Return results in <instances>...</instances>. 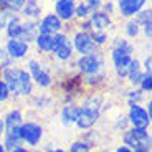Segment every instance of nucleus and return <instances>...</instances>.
<instances>
[{
  "mask_svg": "<svg viewBox=\"0 0 152 152\" xmlns=\"http://www.w3.org/2000/svg\"><path fill=\"white\" fill-rule=\"evenodd\" d=\"M99 114H101V99L98 98L88 99L83 106H80V113H78V118H76V126L80 129H89L99 119Z\"/></svg>",
  "mask_w": 152,
  "mask_h": 152,
  "instance_id": "f257e3e1",
  "label": "nucleus"
},
{
  "mask_svg": "<svg viewBox=\"0 0 152 152\" xmlns=\"http://www.w3.org/2000/svg\"><path fill=\"white\" fill-rule=\"evenodd\" d=\"M124 142L129 149H134V152H147L151 147V136L147 129L132 127L124 134Z\"/></svg>",
  "mask_w": 152,
  "mask_h": 152,
  "instance_id": "f03ea898",
  "label": "nucleus"
},
{
  "mask_svg": "<svg viewBox=\"0 0 152 152\" xmlns=\"http://www.w3.org/2000/svg\"><path fill=\"white\" fill-rule=\"evenodd\" d=\"M73 51H75V48H73V43L68 38V35L61 33V31L53 35V48H51V53H55V56L58 60L68 61L73 56Z\"/></svg>",
  "mask_w": 152,
  "mask_h": 152,
  "instance_id": "7ed1b4c3",
  "label": "nucleus"
},
{
  "mask_svg": "<svg viewBox=\"0 0 152 152\" xmlns=\"http://www.w3.org/2000/svg\"><path fill=\"white\" fill-rule=\"evenodd\" d=\"M101 66H103V56L96 51L89 55H83V56L78 60V68L81 73L88 76H96L101 71Z\"/></svg>",
  "mask_w": 152,
  "mask_h": 152,
  "instance_id": "20e7f679",
  "label": "nucleus"
},
{
  "mask_svg": "<svg viewBox=\"0 0 152 152\" xmlns=\"http://www.w3.org/2000/svg\"><path fill=\"white\" fill-rule=\"evenodd\" d=\"M18 134L22 141L27 142L28 145H37L43 136V129L37 122H22L18 127Z\"/></svg>",
  "mask_w": 152,
  "mask_h": 152,
  "instance_id": "39448f33",
  "label": "nucleus"
},
{
  "mask_svg": "<svg viewBox=\"0 0 152 152\" xmlns=\"http://www.w3.org/2000/svg\"><path fill=\"white\" fill-rule=\"evenodd\" d=\"M111 17L104 12H93L91 15H89V20L83 23V27L86 30H91V31H104L111 27Z\"/></svg>",
  "mask_w": 152,
  "mask_h": 152,
  "instance_id": "423d86ee",
  "label": "nucleus"
},
{
  "mask_svg": "<svg viewBox=\"0 0 152 152\" xmlns=\"http://www.w3.org/2000/svg\"><path fill=\"white\" fill-rule=\"evenodd\" d=\"M71 43H73V48H75L81 56L96 51V45H94V42H93L91 35L88 33V31H78V33L75 35V38L71 40Z\"/></svg>",
  "mask_w": 152,
  "mask_h": 152,
  "instance_id": "0eeeda50",
  "label": "nucleus"
},
{
  "mask_svg": "<svg viewBox=\"0 0 152 152\" xmlns=\"http://www.w3.org/2000/svg\"><path fill=\"white\" fill-rule=\"evenodd\" d=\"M113 65L116 68V73H118L121 78H126L127 75V65L132 60V53L131 51H126V50H119V48H113Z\"/></svg>",
  "mask_w": 152,
  "mask_h": 152,
  "instance_id": "6e6552de",
  "label": "nucleus"
},
{
  "mask_svg": "<svg viewBox=\"0 0 152 152\" xmlns=\"http://www.w3.org/2000/svg\"><path fill=\"white\" fill-rule=\"evenodd\" d=\"M27 66H28V73H30L31 80L37 81V84H40L42 88H48L51 84V76H50V73L37 60H30Z\"/></svg>",
  "mask_w": 152,
  "mask_h": 152,
  "instance_id": "1a4fd4ad",
  "label": "nucleus"
},
{
  "mask_svg": "<svg viewBox=\"0 0 152 152\" xmlns=\"http://www.w3.org/2000/svg\"><path fill=\"white\" fill-rule=\"evenodd\" d=\"M129 122L134 127H141V129H147L151 124V116L147 114V111L142 109L137 104H129Z\"/></svg>",
  "mask_w": 152,
  "mask_h": 152,
  "instance_id": "9d476101",
  "label": "nucleus"
},
{
  "mask_svg": "<svg viewBox=\"0 0 152 152\" xmlns=\"http://www.w3.org/2000/svg\"><path fill=\"white\" fill-rule=\"evenodd\" d=\"M28 45H30V43L23 42L20 38H10L7 42L5 51H7V55L12 60H20V58H23L28 53Z\"/></svg>",
  "mask_w": 152,
  "mask_h": 152,
  "instance_id": "9b49d317",
  "label": "nucleus"
},
{
  "mask_svg": "<svg viewBox=\"0 0 152 152\" xmlns=\"http://www.w3.org/2000/svg\"><path fill=\"white\" fill-rule=\"evenodd\" d=\"M63 23L58 18L55 13H48L42 18L40 25H38V33H45V35H55L58 31H61Z\"/></svg>",
  "mask_w": 152,
  "mask_h": 152,
  "instance_id": "f8f14e48",
  "label": "nucleus"
},
{
  "mask_svg": "<svg viewBox=\"0 0 152 152\" xmlns=\"http://www.w3.org/2000/svg\"><path fill=\"white\" fill-rule=\"evenodd\" d=\"M75 10H76V0H56L55 4V15L60 20H71L75 17Z\"/></svg>",
  "mask_w": 152,
  "mask_h": 152,
  "instance_id": "ddd939ff",
  "label": "nucleus"
},
{
  "mask_svg": "<svg viewBox=\"0 0 152 152\" xmlns=\"http://www.w3.org/2000/svg\"><path fill=\"white\" fill-rule=\"evenodd\" d=\"M147 0H118V8L122 17H134L144 8Z\"/></svg>",
  "mask_w": 152,
  "mask_h": 152,
  "instance_id": "4468645a",
  "label": "nucleus"
},
{
  "mask_svg": "<svg viewBox=\"0 0 152 152\" xmlns=\"http://www.w3.org/2000/svg\"><path fill=\"white\" fill-rule=\"evenodd\" d=\"M4 83L7 84L10 94H20L18 69L17 68H5V71H4Z\"/></svg>",
  "mask_w": 152,
  "mask_h": 152,
  "instance_id": "2eb2a0df",
  "label": "nucleus"
},
{
  "mask_svg": "<svg viewBox=\"0 0 152 152\" xmlns=\"http://www.w3.org/2000/svg\"><path fill=\"white\" fill-rule=\"evenodd\" d=\"M38 37V25L33 22H27L22 25V35H20V40L23 42H35V38Z\"/></svg>",
  "mask_w": 152,
  "mask_h": 152,
  "instance_id": "dca6fc26",
  "label": "nucleus"
},
{
  "mask_svg": "<svg viewBox=\"0 0 152 152\" xmlns=\"http://www.w3.org/2000/svg\"><path fill=\"white\" fill-rule=\"evenodd\" d=\"M78 113H80V106H75V104L65 106L63 111H61V122L65 126H71L73 122H76Z\"/></svg>",
  "mask_w": 152,
  "mask_h": 152,
  "instance_id": "f3484780",
  "label": "nucleus"
},
{
  "mask_svg": "<svg viewBox=\"0 0 152 152\" xmlns=\"http://www.w3.org/2000/svg\"><path fill=\"white\" fill-rule=\"evenodd\" d=\"M22 113H20V109H13L10 111V113L7 114V118H5L4 124H5V131H13L17 129V127H20V124H22Z\"/></svg>",
  "mask_w": 152,
  "mask_h": 152,
  "instance_id": "a211bd4d",
  "label": "nucleus"
},
{
  "mask_svg": "<svg viewBox=\"0 0 152 152\" xmlns=\"http://www.w3.org/2000/svg\"><path fill=\"white\" fill-rule=\"evenodd\" d=\"M37 48L43 53H51L53 48V35H45V33H38V37L35 38Z\"/></svg>",
  "mask_w": 152,
  "mask_h": 152,
  "instance_id": "6ab92c4d",
  "label": "nucleus"
},
{
  "mask_svg": "<svg viewBox=\"0 0 152 152\" xmlns=\"http://www.w3.org/2000/svg\"><path fill=\"white\" fill-rule=\"evenodd\" d=\"M22 20L18 18V17H10V20H8L7 27H5V30H7V35L8 38H20V35H22Z\"/></svg>",
  "mask_w": 152,
  "mask_h": 152,
  "instance_id": "aec40b11",
  "label": "nucleus"
},
{
  "mask_svg": "<svg viewBox=\"0 0 152 152\" xmlns=\"http://www.w3.org/2000/svg\"><path fill=\"white\" fill-rule=\"evenodd\" d=\"M18 86L20 94H30L31 93V76L27 69H18Z\"/></svg>",
  "mask_w": 152,
  "mask_h": 152,
  "instance_id": "412c9836",
  "label": "nucleus"
},
{
  "mask_svg": "<svg viewBox=\"0 0 152 152\" xmlns=\"http://www.w3.org/2000/svg\"><path fill=\"white\" fill-rule=\"evenodd\" d=\"M22 137H20L18 134V127L13 131H7L5 132V142H4V147L8 149V151H12V149L15 147H20V144H22Z\"/></svg>",
  "mask_w": 152,
  "mask_h": 152,
  "instance_id": "4be33fe9",
  "label": "nucleus"
},
{
  "mask_svg": "<svg viewBox=\"0 0 152 152\" xmlns=\"http://www.w3.org/2000/svg\"><path fill=\"white\" fill-rule=\"evenodd\" d=\"M23 15L25 17H30V18H37V17L42 15V7L38 4V0H27L25 5L22 8Z\"/></svg>",
  "mask_w": 152,
  "mask_h": 152,
  "instance_id": "5701e85b",
  "label": "nucleus"
},
{
  "mask_svg": "<svg viewBox=\"0 0 152 152\" xmlns=\"http://www.w3.org/2000/svg\"><path fill=\"white\" fill-rule=\"evenodd\" d=\"M25 2L27 0H4L2 2V5L5 7V10L7 12H20L23 8V5H25Z\"/></svg>",
  "mask_w": 152,
  "mask_h": 152,
  "instance_id": "b1692460",
  "label": "nucleus"
},
{
  "mask_svg": "<svg viewBox=\"0 0 152 152\" xmlns=\"http://www.w3.org/2000/svg\"><path fill=\"white\" fill-rule=\"evenodd\" d=\"M139 31H141V25L137 23V20H129L127 25H126V33H127V37L134 38L139 35Z\"/></svg>",
  "mask_w": 152,
  "mask_h": 152,
  "instance_id": "393cba45",
  "label": "nucleus"
},
{
  "mask_svg": "<svg viewBox=\"0 0 152 152\" xmlns=\"http://www.w3.org/2000/svg\"><path fill=\"white\" fill-rule=\"evenodd\" d=\"M93 12L91 8L88 7L86 2H81L80 5H76V10H75V15L78 17V18H86V17H89Z\"/></svg>",
  "mask_w": 152,
  "mask_h": 152,
  "instance_id": "a878e982",
  "label": "nucleus"
},
{
  "mask_svg": "<svg viewBox=\"0 0 152 152\" xmlns=\"http://www.w3.org/2000/svg\"><path fill=\"white\" fill-rule=\"evenodd\" d=\"M113 48H119V50H126V51H131L132 53V43L129 42V40H126V38H116L113 43Z\"/></svg>",
  "mask_w": 152,
  "mask_h": 152,
  "instance_id": "bb28decb",
  "label": "nucleus"
},
{
  "mask_svg": "<svg viewBox=\"0 0 152 152\" xmlns=\"http://www.w3.org/2000/svg\"><path fill=\"white\" fill-rule=\"evenodd\" d=\"M139 84H141V89H142L144 93H145V91L151 93V89H152V76L149 75V73H144V76L141 78Z\"/></svg>",
  "mask_w": 152,
  "mask_h": 152,
  "instance_id": "cd10ccee",
  "label": "nucleus"
},
{
  "mask_svg": "<svg viewBox=\"0 0 152 152\" xmlns=\"http://www.w3.org/2000/svg\"><path fill=\"white\" fill-rule=\"evenodd\" d=\"M89 35H91L94 45H104V43L107 42V35L104 33V31H91Z\"/></svg>",
  "mask_w": 152,
  "mask_h": 152,
  "instance_id": "c85d7f7f",
  "label": "nucleus"
},
{
  "mask_svg": "<svg viewBox=\"0 0 152 152\" xmlns=\"http://www.w3.org/2000/svg\"><path fill=\"white\" fill-rule=\"evenodd\" d=\"M69 152H89V145L86 144V142H73L71 147H69Z\"/></svg>",
  "mask_w": 152,
  "mask_h": 152,
  "instance_id": "c756f323",
  "label": "nucleus"
},
{
  "mask_svg": "<svg viewBox=\"0 0 152 152\" xmlns=\"http://www.w3.org/2000/svg\"><path fill=\"white\" fill-rule=\"evenodd\" d=\"M142 89H134V91H131L129 94H127V99H129V104H137L139 101L142 99Z\"/></svg>",
  "mask_w": 152,
  "mask_h": 152,
  "instance_id": "7c9ffc66",
  "label": "nucleus"
},
{
  "mask_svg": "<svg viewBox=\"0 0 152 152\" xmlns=\"http://www.w3.org/2000/svg\"><path fill=\"white\" fill-rule=\"evenodd\" d=\"M10 61L12 58L7 55L5 50H0V68H8L10 66Z\"/></svg>",
  "mask_w": 152,
  "mask_h": 152,
  "instance_id": "2f4dec72",
  "label": "nucleus"
},
{
  "mask_svg": "<svg viewBox=\"0 0 152 152\" xmlns=\"http://www.w3.org/2000/svg\"><path fill=\"white\" fill-rule=\"evenodd\" d=\"M8 96H10V91H8L7 84L4 83V80L0 78V103H2V101H7Z\"/></svg>",
  "mask_w": 152,
  "mask_h": 152,
  "instance_id": "473e14b6",
  "label": "nucleus"
},
{
  "mask_svg": "<svg viewBox=\"0 0 152 152\" xmlns=\"http://www.w3.org/2000/svg\"><path fill=\"white\" fill-rule=\"evenodd\" d=\"M136 15H137V23L142 25V23L151 20V10H141L139 13H136Z\"/></svg>",
  "mask_w": 152,
  "mask_h": 152,
  "instance_id": "72a5a7b5",
  "label": "nucleus"
},
{
  "mask_svg": "<svg viewBox=\"0 0 152 152\" xmlns=\"http://www.w3.org/2000/svg\"><path fill=\"white\" fill-rule=\"evenodd\" d=\"M10 17H12L10 12H7V10L0 12V30L7 27V23H8V20H10Z\"/></svg>",
  "mask_w": 152,
  "mask_h": 152,
  "instance_id": "f704fd0d",
  "label": "nucleus"
},
{
  "mask_svg": "<svg viewBox=\"0 0 152 152\" xmlns=\"http://www.w3.org/2000/svg\"><path fill=\"white\" fill-rule=\"evenodd\" d=\"M88 7L91 8V12H96L99 7H101V0H86Z\"/></svg>",
  "mask_w": 152,
  "mask_h": 152,
  "instance_id": "c9c22d12",
  "label": "nucleus"
},
{
  "mask_svg": "<svg viewBox=\"0 0 152 152\" xmlns=\"http://www.w3.org/2000/svg\"><path fill=\"white\" fill-rule=\"evenodd\" d=\"M101 7L104 8V13H107V15L114 12V4H113V2H106V4H101Z\"/></svg>",
  "mask_w": 152,
  "mask_h": 152,
  "instance_id": "e433bc0d",
  "label": "nucleus"
},
{
  "mask_svg": "<svg viewBox=\"0 0 152 152\" xmlns=\"http://www.w3.org/2000/svg\"><path fill=\"white\" fill-rule=\"evenodd\" d=\"M151 25H152V23H151V20H149V22H145V23H142V25H141V27L144 28V33H145V37H147V38H151Z\"/></svg>",
  "mask_w": 152,
  "mask_h": 152,
  "instance_id": "4c0bfd02",
  "label": "nucleus"
},
{
  "mask_svg": "<svg viewBox=\"0 0 152 152\" xmlns=\"http://www.w3.org/2000/svg\"><path fill=\"white\" fill-rule=\"evenodd\" d=\"M151 63H152L151 56H147L144 61V73H149V75H151Z\"/></svg>",
  "mask_w": 152,
  "mask_h": 152,
  "instance_id": "58836bf2",
  "label": "nucleus"
},
{
  "mask_svg": "<svg viewBox=\"0 0 152 152\" xmlns=\"http://www.w3.org/2000/svg\"><path fill=\"white\" fill-rule=\"evenodd\" d=\"M116 152H132V149H129L127 145H121V147H118Z\"/></svg>",
  "mask_w": 152,
  "mask_h": 152,
  "instance_id": "ea45409f",
  "label": "nucleus"
},
{
  "mask_svg": "<svg viewBox=\"0 0 152 152\" xmlns=\"http://www.w3.org/2000/svg\"><path fill=\"white\" fill-rule=\"evenodd\" d=\"M10 152H30L28 149H23V147H15V149H12Z\"/></svg>",
  "mask_w": 152,
  "mask_h": 152,
  "instance_id": "a19ab883",
  "label": "nucleus"
},
{
  "mask_svg": "<svg viewBox=\"0 0 152 152\" xmlns=\"http://www.w3.org/2000/svg\"><path fill=\"white\" fill-rule=\"evenodd\" d=\"M2 134H5V124H4V121H0V136Z\"/></svg>",
  "mask_w": 152,
  "mask_h": 152,
  "instance_id": "79ce46f5",
  "label": "nucleus"
},
{
  "mask_svg": "<svg viewBox=\"0 0 152 152\" xmlns=\"http://www.w3.org/2000/svg\"><path fill=\"white\" fill-rule=\"evenodd\" d=\"M48 152H65V151H61V149H51V151H48Z\"/></svg>",
  "mask_w": 152,
  "mask_h": 152,
  "instance_id": "37998d69",
  "label": "nucleus"
},
{
  "mask_svg": "<svg viewBox=\"0 0 152 152\" xmlns=\"http://www.w3.org/2000/svg\"><path fill=\"white\" fill-rule=\"evenodd\" d=\"M0 152H5V147H4L2 144H0Z\"/></svg>",
  "mask_w": 152,
  "mask_h": 152,
  "instance_id": "c03bdc74",
  "label": "nucleus"
},
{
  "mask_svg": "<svg viewBox=\"0 0 152 152\" xmlns=\"http://www.w3.org/2000/svg\"><path fill=\"white\" fill-rule=\"evenodd\" d=\"M2 2H4V0H0V5H2Z\"/></svg>",
  "mask_w": 152,
  "mask_h": 152,
  "instance_id": "a18cd8bd",
  "label": "nucleus"
},
{
  "mask_svg": "<svg viewBox=\"0 0 152 152\" xmlns=\"http://www.w3.org/2000/svg\"><path fill=\"white\" fill-rule=\"evenodd\" d=\"M37 152H40V151H37Z\"/></svg>",
  "mask_w": 152,
  "mask_h": 152,
  "instance_id": "49530a36",
  "label": "nucleus"
}]
</instances>
